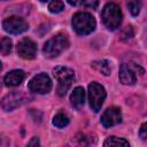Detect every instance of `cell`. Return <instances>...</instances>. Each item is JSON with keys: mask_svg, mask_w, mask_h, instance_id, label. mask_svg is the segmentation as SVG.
Wrapping results in <instances>:
<instances>
[{"mask_svg": "<svg viewBox=\"0 0 147 147\" xmlns=\"http://www.w3.org/2000/svg\"><path fill=\"white\" fill-rule=\"evenodd\" d=\"M133 37V30H132V26L129 25V26H125L123 33H122V39H130Z\"/></svg>", "mask_w": 147, "mask_h": 147, "instance_id": "cell-20", "label": "cell"}, {"mask_svg": "<svg viewBox=\"0 0 147 147\" xmlns=\"http://www.w3.org/2000/svg\"><path fill=\"white\" fill-rule=\"evenodd\" d=\"M11 47H13V42L9 37H3L0 40V53L1 54L8 55L11 52Z\"/></svg>", "mask_w": 147, "mask_h": 147, "instance_id": "cell-18", "label": "cell"}, {"mask_svg": "<svg viewBox=\"0 0 147 147\" xmlns=\"http://www.w3.org/2000/svg\"><path fill=\"white\" fill-rule=\"evenodd\" d=\"M84 6L87 7V8H92V9H95L99 5V0H84Z\"/></svg>", "mask_w": 147, "mask_h": 147, "instance_id": "cell-21", "label": "cell"}, {"mask_svg": "<svg viewBox=\"0 0 147 147\" xmlns=\"http://www.w3.org/2000/svg\"><path fill=\"white\" fill-rule=\"evenodd\" d=\"M2 28L7 33L21 34L29 29V24L20 16H9L2 21Z\"/></svg>", "mask_w": 147, "mask_h": 147, "instance_id": "cell-8", "label": "cell"}, {"mask_svg": "<svg viewBox=\"0 0 147 147\" xmlns=\"http://www.w3.org/2000/svg\"><path fill=\"white\" fill-rule=\"evenodd\" d=\"M31 99L32 98L29 94H26L25 92L14 91V92H10V93L6 94L0 100V107L5 111H10V110H14V109L21 107L22 105L29 102Z\"/></svg>", "mask_w": 147, "mask_h": 147, "instance_id": "cell-5", "label": "cell"}, {"mask_svg": "<svg viewBox=\"0 0 147 147\" xmlns=\"http://www.w3.org/2000/svg\"><path fill=\"white\" fill-rule=\"evenodd\" d=\"M85 102V91L82 86H77L74 88L72 93L70 94V103L74 108L79 109Z\"/></svg>", "mask_w": 147, "mask_h": 147, "instance_id": "cell-13", "label": "cell"}, {"mask_svg": "<svg viewBox=\"0 0 147 147\" xmlns=\"http://www.w3.org/2000/svg\"><path fill=\"white\" fill-rule=\"evenodd\" d=\"M129 141L125 140L124 138H118V137H115V136H111V137H108L106 139V141L103 142V146L106 147H109V146H129Z\"/></svg>", "mask_w": 147, "mask_h": 147, "instance_id": "cell-15", "label": "cell"}, {"mask_svg": "<svg viewBox=\"0 0 147 147\" xmlns=\"http://www.w3.org/2000/svg\"><path fill=\"white\" fill-rule=\"evenodd\" d=\"M146 123H142V125H141V127H140V130H139V136H140V138L142 139V140H146V138H147V133H146Z\"/></svg>", "mask_w": 147, "mask_h": 147, "instance_id": "cell-22", "label": "cell"}, {"mask_svg": "<svg viewBox=\"0 0 147 147\" xmlns=\"http://www.w3.org/2000/svg\"><path fill=\"white\" fill-rule=\"evenodd\" d=\"M28 87L30 92L37 93V94H47L52 90V80L49 76L45 72L36 75L28 84Z\"/></svg>", "mask_w": 147, "mask_h": 147, "instance_id": "cell-7", "label": "cell"}, {"mask_svg": "<svg viewBox=\"0 0 147 147\" xmlns=\"http://www.w3.org/2000/svg\"><path fill=\"white\" fill-rule=\"evenodd\" d=\"M68 124H69V117L65 114H63V113L56 114L54 116V118H53V125L59 127V129L65 127Z\"/></svg>", "mask_w": 147, "mask_h": 147, "instance_id": "cell-16", "label": "cell"}, {"mask_svg": "<svg viewBox=\"0 0 147 147\" xmlns=\"http://www.w3.org/2000/svg\"><path fill=\"white\" fill-rule=\"evenodd\" d=\"M122 122V111L118 107L107 108L101 115V124L103 127H113Z\"/></svg>", "mask_w": 147, "mask_h": 147, "instance_id": "cell-10", "label": "cell"}, {"mask_svg": "<svg viewBox=\"0 0 147 147\" xmlns=\"http://www.w3.org/2000/svg\"><path fill=\"white\" fill-rule=\"evenodd\" d=\"M16 51L20 57L24 60H32L37 55V44L30 38H24L17 44Z\"/></svg>", "mask_w": 147, "mask_h": 147, "instance_id": "cell-9", "label": "cell"}, {"mask_svg": "<svg viewBox=\"0 0 147 147\" xmlns=\"http://www.w3.org/2000/svg\"><path fill=\"white\" fill-rule=\"evenodd\" d=\"M92 68L95 69L98 72L105 75V76H109L110 75V65L109 62L107 60H98V61H93L92 62Z\"/></svg>", "mask_w": 147, "mask_h": 147, "instance_id": "cell-14", "label": "cell"}, {"mask_svg": "<svg viewBox=\"0 0 147 147\" xmlns=\"http://www.w3.org/2000/svg\"><path fill=\"white\" fill-rule=\"evenodd\" d=\"M53 75L59 82L57 86V94L60 96H64L68 92L69 87L71 86L72 80L75 79V71L68 67L59 65L53 69Z\"/></svg>", "mask_w": 147, "mask_h": 147, "instance_id": "cell-4", "label": "cell"}, {"mask_svg": "<svg viewBox=\"0 0 147 147\" xmlns=\"http://www.w3.org/2000/svg\"><path fill=\"white\" fill-rule=\"evenodd\" d=\"M106 90L102 85H100L96 82H92L88 85V102L90 107L94 113H98L101 109L106 100Z\"/></svg>", "mask_w": 147, "mask_h": 147, "instance_id": "cell-6", "label": "cell"}, {"mask_svg": "<svg viewBox=\"0 0 147 147\" xmlns=\"http://www.w3.org/2000/svg\"><path fill=\"white\" fill-rule=\"evenodd\" d=\"M103 24L109 30H116L122 23V11L118 5L114 2L107 3L101 13Z\"/></svg>", "mask_w": 147, "mask_h": 147, "instance_id": "cell-3", "label": "cell"}, {"mask_svg": "<svg viewBox=\"0 0 147 147\" xmlns=\"http://www.w3.org/2000/svg\"><path fill=\"white\" fill-rule=\"evenodd\" d=\"M129 11L132 16H138L141 9V0H126Z\"/></svg>", "mask_w": 147, "mask_h": 147, "instance_id": "cell-17", "label": "cell"}, {"mask_svg": "<svg viewBox=\"0 0 147 147\" xmlns=\"http://www.w3.org/2000/svg\"><path fill=\"white\" fill-rule=\"evenodd\" d=\"M28 145H29V146H33V145H39V140H38V138H37V137H33V138H32V140L28 142Z\"/></svg>", "mask_w": 147, "mask_h": 147, "instance_id": "cell-24", "label": "cell"}, {"mask_svg": "<svg viewBox=\"0 0 147 147\" xmlns=\"http://www.w3.org/2000/svg\"><path fill=\"white\" fill-rule=\"evenodd\" d=\"M1 68H2V65H1V62H0V70H1Z\"/></svg>", "mask_w": 147, "mask_h": 147, "instance_id": "cell-25", "label": "cell"}, {"mask_svg": "<svg viewBox=\"0 0 147 147\" xmlns=\"http://www.w3.org/2000/svg\"><path fill=\"white\" fill-rule=\"evenodd\" d=\"M67 1L71 6H79V5H82L84 2V0H67Z\"/></svg>", "mask_w": 147, "mask_h": 147, "instance_id": "cell-23", "label": "cell"}, {"mask_svg": "<svg viewBox=\"0 0 147 147\" xmlns=\"http://www.w3.org/2000/svg\"><path fill=\"white\" fill-rule=\"evenodd\" d=\"M64 9V3L61 0H52L48 5V10L52 14H59Z\"/></svg>", "mask_w": 147, "mask_h": 147, "instance_id": "cell-19", "label": "cell"}, {"mask_svg": "<svg viewBox=\"0 0 147 147\" xmlns=\"http://www.w3.org/2000/svg\"><path fill=\"white\" fill-rule=\"evenodd\" d=\"M68 47H69L68 36L64 33H57L45 42L42 47V53L46 57L53 59V57L59 56Z\"/></svg>", "mask_w": 147, "mask_h": 147, "instance_id": "cell-2", "label": "cell"}, {"mask_svg": "<svg viewBox=\"0 0 147 147\" xmlns=\"http://www.w3.org/2000/svg\"><path fill=\"white\" fill-rule=\"evenodd\" d=\"M139 67L132 63H123L119 68V80L124 85H133L137 82L136 70Z\"/></svg>", "mask_w": 147, "mask_h": 147, "instance_id": "cell-11", "label": "cell"}, {"mask_svg": "<svg viewBox=\"0 0 147 147\" xmlns=\"http://www.w3.org/2000/svg\"><path fill=\"white\" fill-rule=\"evenodd\" d=\"M25 78V74L23 70H20V69H16V70H11L9 71L5 78H3V82L7 86H10V87H14V86H18Z\"/></svg>", "mask_w": 147, "mask_h": 147, "instance_id": "cell-12", "label": "cell"}, {"mask_svg": "<svg viewBox=\"0 0 147 147\" xmlns=\"http://www.w3.org/2000/svg\"><path fill=\"white\" fill-rule=\"evenodd\" d=\"M72 28L75 32L79 36H87L95 30L96 22L92 14L86 11L76 13L72 16Z\"/></svg>", "mask_w": 147, "mask_h": 147, "instance_id": "cell-1", "label": "cell"}, {"mask_svg": "<svg viewBox=\"0 0 147 147\" xmlns=\"http://www.w3.org/2000/svg\"><path fill=\"white\" fill-rule=\"evenodd\" d=\"M40 1H47V0H40Z\"/></svg>", "mask_w": 147, "mask_h": 147, "instance_id": "cell-26", "label": "cell"}]
</instances>
